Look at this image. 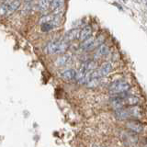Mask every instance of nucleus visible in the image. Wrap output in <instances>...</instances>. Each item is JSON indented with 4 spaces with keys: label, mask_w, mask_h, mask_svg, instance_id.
<instances>
[{
    "label": "nucleus",
    "mask_w": 147,
    "mask_h": 147,
    "mask_svg": "<svg viewBox=\"0 0 147 147\" xmlns=\"http://www.w3.org/2000/svg\"><path fill=\"white\" fill-rule=\"evenodd\" d=\"M109 103L111 105L112 109H114L115 110H118L127 107H131V106H137L140 103V99L136 96L128 93H123L116 95L113 98H111Z\"/></svg>",
    "instance_id": "1"
},
{
    "label": "nucleus",
    "mask_w": 147,
    "mask_h": 147,
    "mask_svg": "<svg viewBox=\"0 0 147 147\" xmlns=\"http://www.w3.org/2000/svg\"><path fill=\"white\" fill-rule=\"evenodd\" d=\"M115 117L118 119H137L142 115V109L139 106H131L124 109L115 110Z\"/></svg>",
    "instance_id": "2"
},
{
    "label": "nucleus",
    "mask_w": 147,
    "mask_h": 147,
    "mask_svg": "<svg viewBox=\"0 0 147 147\" xmlns=\"http://www.w3.org/2000/svg\"><path fill=\"white\" fill-rule=\"evenodd\" d=\"M69 42L63 40H56L49 42L45 46L44 52L48 54H62L67 51Z\"/></svg>",
    "instance_id": "3"
},
{
    "label": "nucleus",
    "mask_w": 147,
    "mask_h": 147,
    "mask_svg": "<svg viewBox=\"0 0 147 147\" xmlns=\"http://www.w3.org/2000/svg\"><path fill=\"white\" fill-rule=\"evenodd\" d=\"M130 89H131L130 83H128L127 81H123V80H118L110 84L109 87V92L110 94L116 96L119 94L127 93Z\"/></svg>",
    "instance_id": "4"
},
{
    "label": "nucleus",
    "mask_w": 147,
    "mask_h": 147,
    "mask_svg": "<svg viewBox=\"0 0 147 147\" xmlns=\"http://www.w3.org/2000/svg\"><path fill=\"white\" fill-rule=\"evenodd\" d=\"M20 0H12L8 3H3L0 5V17H7L13 14L20 7Z\"/></svg>",
    "instance_id": "5"
},
{
    "label": "nucleus",
    "mask_w": 147,
    "mask_h": 147,
    "mask_svg": "<svg viewBox=\"0 0 147 147\" xmlns=\"http://www.w3.org/2000/svg\"><path fill=\"white\" fill-rule=\"evenodd\" d=\"M125 125L132 132L141 133L144 131V124L141 121H137V119H129V121H127Z\"/></svg>",
    "instance_id": "6"
},
{
    "label": "nucleus",
    "mask_w": 147,
    "mask_h": 147,
    "mask_svg": "<svg viewBox=\"0 0 147 147\" xmlns=\"http://www.w3.org/2000/svg\"><path fill=\"white\" fill-rule=\"evenodd\" d=\"M76 75L77 72L76 70H74V69H67V70H64L63 72L60 74V77L65 81H71L76 79Z\"/></svg>",
    "instance_id": "7"
},
{
    "label": "nucleus",
    "mask_w": 147,
    "mask_h": 147,
    "mask_svg": "<svg viewBox=\"0 0 147 147\" xmlns=\"http://www.w3.org/2000/svg\"><path fill=\"white\" fill-rule=\"evenodd\" d=\"M79 35H80V30H71L70 31H68L67 33L64 35L63 40L69 42V41L75 40L76 39H79Z\"/></svg>",
    "instance_id": "8"
},
{
    "label": "nucleus",
    "mask_w": 147,
    "mask_h": 147,
    "mask_svg": "<svg viewBox=\"0 0 147 147\" xmlns=\"http://www.w3.org/2000/svg\"><path fill=\"white\" fill-rule=\"evenodd\" d=\"M63 7V0H52L51 3V9L56 14V15H60V9Z\"/></svg>",
    "instance_id": "9"
},
{
    "label": "nucleus",
    "mask_w": 147,
    "mask_h": 147,
    "mask_svg": "<svg viewBox=\"0 0 147 147\" xmlns=\"http://www.w3.org/2000/svg\"><path fill=\"white\" fill-rule=\"evenodd\" d=\"M91 34H92V28L90 26H86L80 30L79 40L84 41L86 39H88L89 37H91Z\"/></svg>",
    "instance_id": "10"
},
{
    "label": "nucleus",
    "mask_w": 147,
    "mask_h": 147,
    "mask_svg": "<svg viewBox=\"0 0 147 147\" xmlns=\"http://www.w3.org/2000/svg\"><path fill=\"white\" fill-rule=\"evenodd\" d=\"M96 67H98V63L96 61H87L86 63H85L84 64L82 65V68L85 69L86 72H92V71H95Z\"/></svg>",
    "instance_id": "11"
},
{
    "label": "nucleus",
    "mask_w": 147,
    "mask_h": 147,
    "mask_svg": "<svg viewBox=\"0 0 147 147\" xmlns=\"http://www.w3.org/2000/svg\"><path fill=\"white\" fill-rule=\"evenodd\" d=\"M69 61H70V55L63 54L55 61V64H56L57 66H64L69 63Z\"/></svg>",
    "instance_id": "12"
},
{
    "label": "nucleus",
    "mask_w": 147,
    "mask_h": 147,
    "mask_svg": "<svg viewBox=\"0 0 147 147\" xmlns=\"http://www.w3.org/2000/svg\"><path fill=\"white\" fill-rule=\"evenodd\" d=\"M109 53V49L106 44H101L99 47L98 48V51H96V57H102L107 55Z\"/></svg>",
    "instance_id": "13"
},
{
    "label": "nucleus",
    "mask_w": 147,
    "mask_h": 147,
    "mask_svg": "<svg viewBox=\"0 0 147 147\" xmlns=\"http://www.w3.org/2000/svg\"><path fill=\"white\" fill-rule=\"evenodd\" d=\"M95 39L93 38V37H89L88 39H86V40H84L83 42L81 43L80 45V48L82 50H85V51H88V49L90 48V46L92 45V43L94 42Z\"/></svg>",
    "instance_id": "14"
},
{
    "label": "nucleus",
    "mask_w": 147,
    "mask_h": 147,
    "mask_svg": "<svg viewBox=\"0 0 147 147\" xmlns=\"http://www.w3.org/2000/svg\"><path fill=\"white\" fill-rule=\"evenodd\" d=\"M52 22H47V23H43V24H40V30H41V31L48 32L50 30H52L53 29H54L55 27L53 26V24Z\"/></svg>",
    "instance_id": "15"
},
{
    "label": "nucleus",
    "mask_w": 147,
    "mask_h": 147,
    "mask_svg": "<svg viewBox=\"0 0 147 147\" xmlns=\"http://www.w3.org/2000/svg\"><path fill=\"white\" fill-rule=\"evenodd\" d=\"M144 146L147 147V138H144Z\"/></svg>",
    "instance_id": "16"
},
{
    "label": "nucleus",
    "mask_w": 147,
    "mask_h": 147,
    "mask_svg": "<svg viewBox=\"0 0 147 147\" xmlns=\"http://www.w3.org/2000/svg\"><path fill=\"white\" fill-rule=\"evenodd\" d=\"M26 2H29V1H31V0H25Z\"/></svg>",
    "instance_id": "17"
},
{
    "label": "nucleus",
    "mask_w": 147,
    "mask_h": 147,
    "mask_svg": "<svg viewBox=\"0 0 147 147\" xmlns=\"http://www.w3.org/2000/svg\"><path fill=\"white\" fill-rule=\"evenodd\" d=\"M123 1H126V0H123Z\"/></svg>",
    "instance_id": "18"
}]
</instances>
